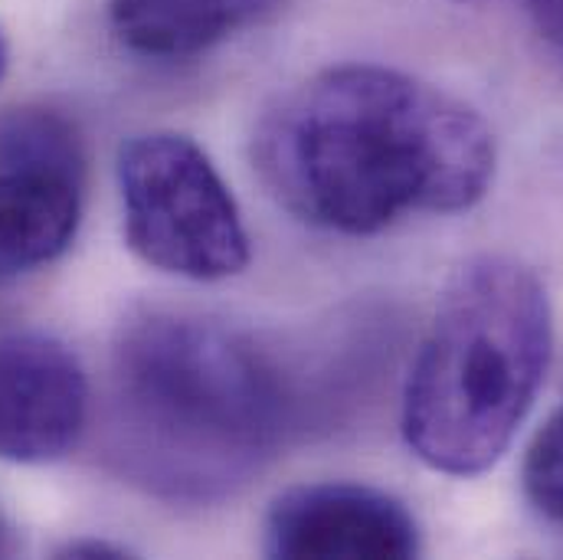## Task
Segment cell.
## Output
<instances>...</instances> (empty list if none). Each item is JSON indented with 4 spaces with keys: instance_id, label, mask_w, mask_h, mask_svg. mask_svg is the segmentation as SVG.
<instances>
[{
    "instance_id": "5b68a950",
    "label": "cell",
    "mask_w": 563,
    "mask_h": 560,
    "mask_svg": "<svg viewBox=\"0 0 563 560\" xmlns=\"http://www.w3.org/2000/svg\"><path fill=\"white\" fill-rule=\"evenodd\" d=\"M86 154L53 109L0 116V279L56 263L82 223Z\"/></svg>"
},
{
    "instance_id": "30bf717a",
    "label": "cell",
    "mask_w": 563,
    "mask_h": 560,
    "mask_svg": "<svg viewBox=\"0 0 563 560\" xmlns=\"http://www.w3.org/2000/svg\"><path fill=\"white\" fill-rule=\"evenodd\" d=\"M56 558H76V560H122V558H132L125 548H119V545H109V541H96V538H89V541H69L66 548H59L56 551Z\"/></svg>"
},
{
    "instance_id": "3957f363",
    "label": "cell",
    "mask_w": 563,
    "mask_h": 560,
    "mask_svg": "<svg viewBox=\"0 0 563 560\" xmlns=\"http://www.w3.org/2000/svg\"><path fill=\"white\" fill-rule=\"evenodd\" d=\"M554 354L544 282L511 256L462 263L404 387V439L429 469L455 479L488 472L531 414Z\"/></svg>"
},
{
    "instance_id": "52a82bcc",
    "label": "cell",
    "mask_w": 563,
    "mask_h": 560,
    "mask_svg": "<svg viewBox=\"0 0 563 560\" xmlns=\"http://www.w3.org/2000/svg\"><path fill=\"white\" fill-rule=\"evenodd\" d=\"M89 422V377L53 334L0 338V459L56 462L76 449Z\"/></svg>"
},
{
    "instance_id": "ba28073f",
    "label": "cell",
    "mask_w": 563,
    "mask_h": 560,
    "mask_svg": "<svg viewBox=\"0 0 563 560\" xmlns=\"http://www.w3.org/2000/svg\"><path fill=\"white\" fill-rule=\"evenodd\" d=\"M288 0H109L115 40L144 59H194L273 20Z\"/></svg>"
},
{
    "instance_id": "7c38bea8",
    "label": "cell",
    "mask_w": 563,
    "mask_h": 560,
    "mask_svg": "<svg viewBox=\"0 0 563 560\" xmlns=\"http://www.w3.org/2000/svg\"><path fill=\"white\" fill-rule=\"evenodd\" d=\"M7 551V525H3V518H0V554Z\"/></svg>"
},
{
    "instance_id": "6da1fadb",
    "label": "cell",
    "mask_w": 563,
    "mask_h": 560,
    "mask_svg": "<svg viewBox=\"0 0 563 560\" xmlns=\"http://www.w3.org/2000/svg\"><path fill=\"white\" fill-rule=\"evenodd\" d=\"M253 161L295 220L374 237L413 213H462L495 180V135L452 92L387 66H334L256 125Z\"/></svg>"
},
{
    "instance_id": "8992f818",
    "label": "cell",
    "mask_w": 563,
    "mask_h": 560,
    "mask_svg": "<svg viewBox=\"0 0 563 560\" xmlns=\"http://www.w3.org/2000/svg\"><path fill=\"white\" fill-rule=\"evenodd\" d=\"M413 512L367 485L318 482L282 492L266 515V554L285 560H407L420 554Z\"/></svg>"
},
{
    "instance_id": "277c9868",
    "label": "cell",
    "mask_w": 563,
    "mask_h": 560,
    "mask_svg": "<svg viewBox=\"0 0 563 560\" xmlns=\"http://www.w3.org/2000/svg\"><path fill=\"white\" fill-rule=\"evenodd\" d=\"M125 240L151 270L220 282L250 266V233L207 151L177 132L135 135L119 151Z\"/></svg>"
},
{
    "instance_id": "8fae6325",
    "label": "cell",
    "mask_w": 563,
    "mask_h": 560,
    "mask_svg": "<svg viewBox=\"0 0 563 560\" xmlns=\"http://www.w3.org/2000/svg\"><path fill=\"white\" fill-rule=\"evenodd\" d=\"M7 66H10V46H7L3 30H0V83H3V76H7Z\"/></svg>"
},
{
    "instance_id": "7a4b0ae2",
    "label": "cell",
    "mask_w": 563,
    "mask_h": 560,
    "mask_svg": "<svg viewBox=\"0 0 563 560\" xmlns=\"http://www.w3.org/2000/svg\"><path fill=\"white\" fill-rule=\"evenodd\" d=\"M288 414L279 371L243 334L177 311L122 325L109 439L141 488L170 502L230 495L279 452Z\"/></svg>"
},
{
    "instance_id": "9c48e42d",
    "label": "cell",
    "mask_w": 563,
    "mask_h": 560,
    "mask_svg": "<svg viewBox=\"0 0 563 560\" xmlns=\"http://www.w3.org/2000/svg\"><path fill=\"white\" fill-rule=\"evenodd\" d=\"M521 479L528 502L544 518L563 525V407L534 432Z\"/></svg>"
}]
</instances>
